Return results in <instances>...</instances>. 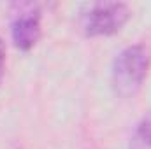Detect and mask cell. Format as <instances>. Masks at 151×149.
<instances>
[{
  "mask_svg": "<svg viewBox=\"0 0 151 149\" xmlns=\"http://www.w3.org/2000/svg\"><path fill=\"white\" fill-rule=\"evenodd\" d=\"M130 16L132 11L125 2H90L83 5L79 19L88 37H109L128 23Z\"/></svg>",
  "mask_w": 151,
  "mask_h": 149,
  "instance_id": "7a4b0ae2",
  "label": "cell"
},
{
  "mask_svg": "<svg viewBox=\"0 0 151 149\" xmlns=\"http://www.w3.org/2000/svg\"><path fill=\"white\" fill-rule=\"evenodd\" d=\"M151 65V56L146 46L130 44L123 47L113 60L111 65V86L114 93L130 98L144 84Z\"/></svg>",
  "mask_w": 151,
  "mask_h": 149,
  "instance_id": "6da1fadb",
  "label": "cell"
},
{
  "mask_svg": "<svg viewBox=\"0 0 151 149\" xmlns=\"http://www.w3.org/2000/svg\"><path fill=\"white\" fill-rule=\"evenodd\" d=\"M11 40L16 49L28 53L37 46L42 34V12L37 4L23 2L12 5Z\"/></svg>",
  "mask_w": 151,
  "mask_h": 149,
  "instance_id": "3957f363",
  "label": "cell"
},
{
  "mask_svg": "<svg viewBox=\"0 0 151 149\" xmlns=\"http://www.w3.org/2000/svg\"><path fill=\"white\" fill-rule=\"evenodd\" d=\"M4 74H5V44L0 37V84H2Z\"/></svg>",
  "mask_w": 151,
  "mask_h": 149,
  "instance_id": "5b68a950",
  "label": "cell"
},
{
  "mask_svg": "<svg viewBox=\"0 0 151 149\" xmlns=\"http://www.w3.org/2000/svg\"><path fill=\"white\" fill-rule=\"evenodd\" d=\"M128 149H151V114L142 117L134 128Z\"/></svg>",
  "mask_w": 151,
  "mask_h": 149,
  "instance_id": "277c9868",
  "label": "cell"
}]
</instances>
